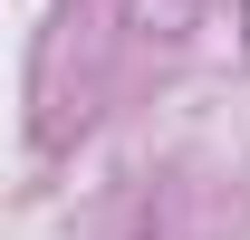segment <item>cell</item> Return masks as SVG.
I'll use <instances>...</instances> for the list:
<instances>
[{
    "mask_svg": "<svg viewBox=\"0 0 250 240\" xmlns=\"http://www.w3.org/2000/svg\"><path fill=\"white\" fill-rule=\"evenodd\" d=\"M241 48H250V0H241Z\"/></svg>",
    "mask_w": 250,
    "mask_h": 240,
    "instance_id": "obj_1",
    "label": "cell"
}]
</instances>
